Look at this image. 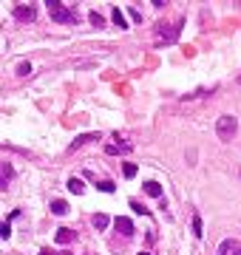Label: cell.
I'll use <instances>...</instances> for the list:
<instances>
[{"mask_svg": "<svg viewBox=\"0 0 241 255\" xmlns=\"http://www.w3.org/2000/svg\"><path fill=\"white\" fill-rule=\"evenodd\" d=\"M14 71H17V77H29V74H32V63H29V60H20Z\"/></svg>", "mask_w": 241, "mask_h": 255, "instance_id": "obj_15", "label": "cell"}, {"mask_svg": "<svg viewBox=\"0 0 241 255\" xmlns=\"http://www.w3.org/2000/svg\"><path fill=\"white\" fill-rule=\"evenodd\" d=\"M131 148H134V145H131V142H122L119 139V133H116V142L114 145H108L105 153H111V156H114V153H131Z\"/></svg>", "mask_w": 241, "mask_h": 255, "instance_id": "obj_6", "label": "cell"}, {"mask_svg": "<svg viewBox=\"0 0 241 255\" xmlns=\"http://www.w3.org/2000/svg\"><path fill=\"white\" fill-rule=\"evenodd\" d=\"M14 17H17L20 23H32L37 17V9L34 6H14Z\"/></svg>", "mask_w": 241, "mask_h": 255, "instance_id": "obj_4", "label": "cell"}, {"mask_svg": "<svg viewBox=\"0 0 241 255\" xmlns=\"http://www.w3.org/2000/svg\"><path fill=\"white\" fill-rule=\"evenodd\" d=\"M236 130H239V119L233 114H224V116H218V122H216V136L221 142H230L233 136H236Z\"/></svg>", "mask_w": 241, "mask_h": 255, "instance_id": "obj_3", "label": "cell"}, {"mask_svg": "<svg viewBox=\"0 0 241 255\" xmlns=\"http://www.w3.org/2000/svg\"><path fill=\"white\" fill-rule=\"evenodd\" d=\"M216 255H241V244L233 241V238H227V241H221V247H218Z\"/></svg>", "mask_w": 241, "mask_h": 255, "instance_id": "obj_5", "label": "cell"}, {"mask_svg": "<svg viewBox=\"0 0 241 255\" xmlns=\"http://www.w3.org/2000/svg\"><path fill=\"white\" fill-rule=\"evenodd\" d=\"M51 213H54V216H69V204H66L63 198H54V201H51Z\"/></svg>", "mask_w": 241, "mask_h": 255, "instance_id": "obj_10", "label": "cell"}, {"mask_svg": "<svg viewBox=\"0 0 241 255\" xmlns=\"http://www.w3.org/2000/svg\"><path fill=\"white\" fill-rule=\"evenodd\" d=\"M97 139H100V133H82V136H77V139L69 145V151H77V148L88 145V142H97Z\"/></svg>", "mask_w": 241, "mask_h": 255, "instance_id": "obj_7", "label": "cell"}, {"mask_svg": "<svg viewBox=\"0 0 241 255\" xmlns=\"http://www.w3.org/2000/svg\"><path fill=\"white\" fill-rule=\"evenodd\" d=\"M94 185H97V190H103V193H114L116 190L114 182H94Z\"/></svg>", "mask_w": 241, "mask_h": 255, "instance_id": "obj_20", "label": "cell"}, {"mask_svg": "<svg viewBox=\"0 0 241 255\" xmlns=\"http://www.w3.org/2000/svg\"><path fill=\"white\" fill-rule=\"evenodd\" d=\"M122 173H125V179H134V176H137V164H131V162H128L125 167H122Z\"/></svg>", "mask_w": 241, "mask_h": 255, "instance_id": "obj_21", "label": "cell"}, {"mask_svg": "<svg viewBox=\"0 0 241 255\" xmlns=\"http://www.w3.org/2000/svg\"><path fill=\"white\" fill-rule=\"evenodd\" d=\"M88 20H91L94 29H105V20H103V14H100V12H91V14H88Z\"/></svg>", "mask_w": 241, "mask_h": 255, "instance_id": "obj_16", "label": "cell"}, {"mask_svg": "<svg viewBox=\"0 0 241 255\" xmlns=\"http://www.w3.org/2000/svg\"><path fill=\"white\" fill-rule=\"evenodd\" d=\"M139 255H150V253H139Z\"/></svg>", "mask_w": 241, "mask_h": 255, "instance_id": "obj_26", "label": "cell"}, {"mask_svg": "<svg viewBox=\"0 0 241 255\" xmlns=\"http://www.w3.org/2000/svg\"><path fill=\"white\" fill-rule=\"evenodd\" d=\"M182 29H184L182 17H179L173 26H162L159 23L156 26V43H159V46H173V43L179 40V34H182Z\"/></svg>", "mask_w": 241, "mask_h": 255, "instance_id": "obj_2", "label": "cell"}, {"mask_svg": "<svg viewBox=\"0 0 241 255\" xmlns=\"http://www.w3.org/2000/svg\"><path fill=\"white\" fill-rule=\"evenodd\" d=\"M193 235H196V238H202V235H205V224H202L199 216H193Z\"/></svg>", "mask_w": 241, "mask_h": 255, "instance_id": "obj_17", "label": "cell"}, {"mask_svg": "<svg viewBox=\"0 0 241 255\" xmlns=\"http://www.w3.org/2000/svg\"><path fill=\"white\" fill-rule=\"evenodd\" d=\"M114 227H116L119 232H122V235H128V238L134 235V221L125 219V216H122V219H116V221H114Z\"/></svg>", "mask_w": 241, "mask_h": 255, "instance_id": "obj_8", "label": "cell"}, {"mask_svg": "<svg viewBox=\"0 0 241 255\" xmlns=\"http://www.w3.org/2000/svg\"><path fill=\"white\" fill-rule=\"evenodd\" d=\"M108 221H111V219H108L105 213H97V216L91 219V224L97 227V230H105V227H108Z\"/></svg>", "mask_w": 241, "mask_h": 255, "instance_id": "obj_14", "label": "cell"}, {"mask_svg": "<svg viewBox=\"0 0 241 255\" xmlns=\"http://www.w3.org/2000/svg\"><path fill=\"white\" fill-rule=\"evenodd\" d=\"M60 255H71V253H69V250H63V253H60Z\"/></svg>", "mask_w": 241, "mask_h": 255, "instance_id": "obj_25", "label": "cell"}, {"mask_svg": "<svg viewBox=\"0 0 241 255\" xmlns=\"http://www.w3.org/2000/svg\"><path fill=\"white\" fill-rule=\"evenodd\" d=\"M128 204H131V210H134V213H139V216H148V207H142L139 201H128Z\"/></svg>", "mask_w": 241, "mask_h": 255, "instance_id": "obj_22", "label": "cell"}, {"mask_svg": "<svg viewBox=\"0 0 241 255\" xmlns=\"http://www.w3.org/2000/svg\"><path fill=\"white\" fill-rule=\"evenodd\" d=\"M69 190L74 196H82V193H85V185H82L80 179H69Z\"/></svg>", "mask_w": 241, "mask_h": 255, "instance_id": "obj_13", "label": "cell"}, {"mask_svg": "<svg viewBox=\"0 0 241 255\" xmlns=\"http://www.w3.org/2000/svg\"><path fill=\"white\" fill-rule=\"evenodd\" d=\"M111 14H114V26H119V29H128V23H125V14L119 12V9H114Z\"/></svg>", "mask_w": 241, "mask_h": 255, "instance_id": "obj_19", "label": "cell"}, {"mask_svg": "<svg viewBox=\"0 0 241 255\" xmlns=\"http://www.w3.org/2000/svg\"><path fill=\"white\" fill-rule=\"evenodd\" d=\"M37 255H54V253H48V250H40V253H37Z\"/></svg>", "mask_w": 241, "mask_h": 255, "instance_id": "obj_24", "label": "cell"}, {"mask_svg": "<svg viewBox=\"0 0 241 255\" xmlns=\"http://www.w3.org/2000/svg\"><path fill=\"white\" fill-rule=\"evenodd\" d=\"M14 176V167L9 162H3V170H0V179H3V190H6V185H9V179Z\"/></svg>", "mask_w": 241, "mask_h": 255, "instance_id": "obj_12", "label": "cell"}, {"mask_svg": "<svg viewBox=\"0 0 241 255\" xmlns=\"http://www.w3.org/2000/svg\"><path fill=\"white\" fill-rule=\"evenodd\" d=\"M145 193L153 196V198H159L162 196V185H159V182H145Z\"/></svg>", "mask_w": 241, "mask_h": 255, "instance_id": "obj_11", "label": "cell"}, {"mask_svg": "<svg viewBox=\"0 0 241 255\" xmlns=\"http://www.w3.org/2000/svg\"><path fill=\"white\" fill-rule=\"evenodd\" d=\"M46 9H48V14H51V20H54V23H63V26H74V23H77L74 9H66L60 0H46Z\"/></svg>", "mask_w": 241, "mask_h": 255, "instance_id": "obj_1", "label": "cell"}, {"mask_svg": "<svg viewBox=\"0 0 241 255\" xmlns=\"http://www.w3.org/2000/svg\"><path fill=\"white\" fill-rule=\"evenodd\" d=\"M0 238H3V241L12 238V221H3V224H0Z\"/></svg>", "mask_w": 241, "mask_h": 255, "instance_id": "obj_18", "label": "cell"}, {"mask_svg": "<svg viewBox=\"0 0 241 255\" xmlns=\"http://www.w3.org/2000/svg\"><path fill=\"white\" fill-rule=\"evenodd\" d=\"M128 14H131L137 23H142V12H139V9H128Z\"/></svg>", "mask_w": 241, "mask_h": 255, "instance_id": "obj_23", "label": "cell"}, {"mask_svg": "<svg viewBox=\"0 0 241 255\" xmlns=\"http://www.w3.org/2000/svg\"><path fill=\"white\" fill-rule=\"evenodd\" d=\"M74 238H77V232L69 230V227L57 230V235H54V241H57V244H69V241H74Z\"/></svg>", "mask_w": 241, "mask_h": 255, "instance_id": "obj_9", "label": "cell"}]
</instances>
